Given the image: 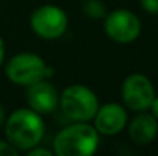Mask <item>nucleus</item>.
Listing matches in <instances>:
<instances>
[{
	"instance_id": "obj_15",
	"label": "nucleus",
	"mask_w": 158,
	"mask_h": 156,
	"mask_svg": "<svg viewBox=\"0 0 158 156\" xmlns=\"http://www.w3.org/2000/svg\"><path fill=\"white\" fill-rule=\"evenodd\" d=\"M151 113L157 118V121H158V97L155 95V98H154V101H152V104H151Z\"/></svg>"
},
{
	"instance_id": "obj_8",
	"label": "nucleus",
	"mask_w": 158,
	"mask_h": 156,
	"mask_svg": "<svg viewBox=\"0 0 158 156\" xmlns=\"http://www.w3.org/2000/svg\"><path fill=\"white\" fill-rule=\"evenodd\" d=\"M95 129L98 133L114 136L120 133L127 122V113L123 106L117 103H107L98 107L95 113Z\"/></svg>"
},
{
	"instance_id": "obj_16",
	"label": "nucleus",
	"mask_w": 158,
	"mask_h": 156,
	"mask_svg": "<svg viewBox=\"0 0 158 156\" xmlns=\"http://www.w3.org/2000/svg\"><path fill=\"white\" fill-rule=\"evenodd\" d=\"M5 121H6V112H5V107L0 104V129L5 126Z\"/></svg>"
},
{
	"instance_id": "obj_6",
	"label": "nucleus",
	"mask_w": 158,
	"mask_h": 156,
	"mask_svg": "<svg viewBox=\"0 0 158 156\" xmlns=\"http://www.w3.org/2000/svg\"><path fill=\"white\" fill-rule=\"evenodd\" d=\"M103 28L110 40L121 45L134 42L141 32L140 18L127 9H115L106 14Z\"/></svg>"
},
{
	"instance_id": "obj_13",
	"label": "nucleus",
	"mask_w": 158,
	"mask_h": 156,
	"mask_svg": "<svg viewBox=\"0 0 158 156\" xmlns=\"http://www.w3.org/2000/svg\"><path fill=\"white\" fill-rule=\"evenodd\" d=\"M141 8L149 14H158V0H140Z\"/></svg>"
},
{
	"instance_id": "obj_14",
	"label": "nucleus",
	"mask_w": 158,
	"mask_h": 156,
	"mask_svg": "<svg viewBox=\"0 0 158 156\" xmlns=\"http://www.w3.org/2000/svg\"><path fill=\"white\" fill-rule=\"evenodd\" d=\"M28 155L29 156H39V155H43V156H52V152H49V150H46V149H40V147H32L29 152H28Z\"/></svg>"
},
{
	"instance_id": "obj_10",
	"label": "nucleus",
	"mask_w": 158,
	"mask_h": 156,
	"mask_svg": "<svg viewBox=\"0 0 158 156\" xmlns=\"http://www.w3.org/2000/svg\"><path fill=\"white\" fill-rule=\"evenodd\" d=\"M157 132L158 121L152 113L140 112L129 124V138L138 146L151 144L155 139Z\"/></svg>"
},
{
	"instance_id": "obj_9",
	"label": "nucleus",
	"mask_w": 158,
	"mask_h": 156,
	"mask_svg": "<svg viewBox=\"0 0 158 156\" xmlns=\"http://www.w3.org/2000/svg\"><path fill=\"white\" fill-rule=\"evenodd\" d=\"M26 100H28L29 107L40 115L54 112L60 103L58 92L55 90V87L51 83H48L45 80H40V81L28 86Z\"/></svg>"
},
{
	"instance_id": "obj_12",
	"label": "nucleus",
	"mask_w": 158,
	"mask_h": 156,
	"mask_svg": "<svg viewBox=\"0 0 158 156\" xmlns=\"http://www.w3.org/2000/svg\"><path fill=\"white\" fill-rule=\"evenodd\" d=\"M19 153V150L15 147H12L8 141L0 139V156H15Z\"/></svg>"
},
{
	"instance_id": "obj_7",
	"label": "nucleus",
	"mask_w": 158,
	"mask_h": 156,
	"mask_svg": "<svg viewBox=\"0 0 158 156\" xmlns=\"http://www.w3.org/2000/svg\"><path fill=\"white\" fill-rule=\"evenodd\" d=\"M124 104L134 112H146L155 98V89L151 80L143 74H131L121 86Z\"/></svg>"
},
{
	"instance_id": "obj_3",
	"label": "nucleus",
	"mask_w": 158,
	"mask_h": 156,
	"mask_svg": "<svg viewBox=\"0 0 158 156\" xmlns=\"http://www.w3.org/2000/svg\"><path fill=\"white\" fill-rule=\"evenodd\" d=\"M60 107L63 113L72 121L89 122L98 110L97 95L86 86L72 84L60 95Z\"/></svg>"
},
{
	"instance_id": "obj_17",
	"label": "nucleus",
	"mask_w": 158,
	"mask_h": 156,
	"mask_svg": "<svg viewBox=\"0 0 158 156\" xmlns=\"http://www.w3.org/2000/svg\"><path fill=\"white\" fill-rule=\"evenodd\" d=\"M3 58H5V43H3V40L0 37V66L3 63Z\"/></svg>"
},
{
	"instance_id": "obj_4",
	"label": "nucleus",
	"mask_w": 158,
	"mask_h": 156,
	"mask_svg": "<svg viewBox=\"0 0 158 156\" xmlns=\"http://www.w3.org/2000/svg\"><path fill=\"white\" fill-rule=\"evenodd\" d=\"M48 75L43 58L37 54L22 52L14 55L6 64V77L17 86H31Z\"/></svg>"
},
{
	"instance_id": "obj_5",
	"label": "nucleus",
	"mask_w": 158,
	"mask_h": 156,
	"mask_svg": "<svg viewBox=\"0 0 158 156\" xmlns=\"http://www.w3.org/2000/svg\"><path fill=\"white\" fill-rule=\"evenodd\" d=\"M31 28L32 31L46 40H55L61 37L68 29V15L66 12L55 5L39 6L31 14Z\"/></svg>"
},
{
	"instance_id": "obj_1",
	"label": "nucleus",
	"mask_w": 158,
	"mask_h": 156,
	"mask_svg": "<svg viewBox=\"0 0 158 156\" xmlns=\"http://www.w3.org/2000/svg\"><path fill=\"white\" fill-rule=\"evenodd\" d=\"M6 141L22 152H29L39 146L45 135V122L35 110L17 109L5 121Z\"/></svg>"
},
{
	"instance_id": "obj_11",
	"label": "nucleus",
	"mask_w": 158,
	"mask_h": 156,
	"mask_svg": "<svg viewBox=\"0 0 158 156\" xmlns=\"http://www.w3.org/2000/svg\"><path fill=\"white\" fill-rule=\"evenodd\" d=\"M83 12L91 18H103L106 17V6L102 0H85L81 5Z\"/></svg>"
},
{
	"instance_id": "obj_2",
	"label": "nucleus",
	"mask_w": 158,
	"mask_h": 156,
	"mask_svg": "<svg viewBox=\"0 0 158 156\" xmlns=\"http://www.w3.org/2000/svg\"><path fill=\"white\" fill-rule=\"evenodd\" d=\"M98 130L83 121L64 127L54 138V153L58 156H89L97 152Z\"/></svg>"
}]
</instances>
